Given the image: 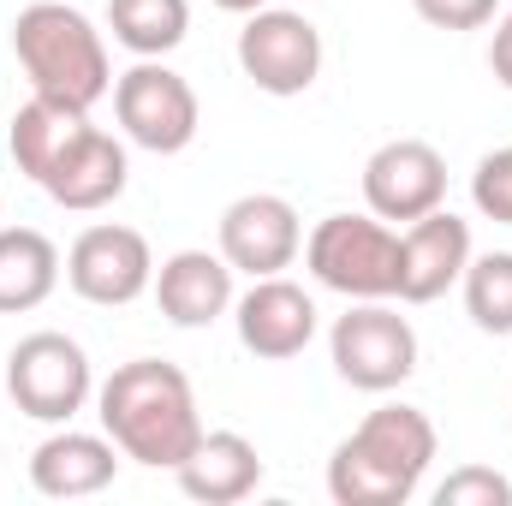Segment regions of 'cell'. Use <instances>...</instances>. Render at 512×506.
Wrapping results in <instances>:
<instances>
[{
    "label": "cell",
    "instance_id": "6da1fadb",
    "mask_svg": "<svg viewBox=\"0 0 512 506\" xmlns=\"http://www.w3.org/2000/svg\"><path fill=\"white\" fill-rule=\"evenodd\" d=\"M96 417L131 465H149V471H179L191 459V447L203 441L191 376L161 358L120 364L96 387Z\"/></svg>",
    "mask_w": 512,
    "mask_h": 506
},
{
    "label": "cell",
    "instance_id": "7a4b0ae2",
    "mask_svg": "<svg viewBox=\"0 0 512 506\" xmlns=\"http://www.w3.org/2000/svg\"><path fill=\"white\" fill-rule=\"evenodd\" d=\"M435 465V423L417 405L370 411L328 459V495L340 506H405Z\"/></svg>",
    "mask_w": 512,
    "mask_h": 506
},
{
    "label": "cell",
    "instance_id": "3957f363",
    "mask_svg": "<svg viewBox=\"0 0 512 506\" xmlns=\"http://www.w3.org/2000/svg\"><path fill=\"white\" fill-rule=\"evenodd\" d=\"M12 54L30 78L36 96L60 102V108H78L90 114L108 90H114V66H108V42L102 30L78 12V6H60V0H36L18 12L12 24Z\"/></svg>",
    "mask_w": 512,
    "mask_h": 506
},
{
    "label": "cell",
    "instance_id": "277c9868",
    "mask_svg": "<svg viewBox=\"0 0 512 506\" xmlns=\"http://www.w3.org/2000/svg\"><path fill=\"white\" fill-rule=\"evenodd\" d=\"M310 274L340 298H399V233L382 215H328L304 239Z\"/></svg>",
    "mask_w": 512,
    "mask_h": 506
},
{
    "label": "cell",
    "instance_id": "5b68a950",
    "mask_svg": "<svg viewBox=\"0 0 512 506\" xmlns=\"http://www.w3.org/2000/svg\"><path fill=\"white\" fill-rule=\"evenodd\" d=\"M6 393L24 417L36 423H72L84 411V399L96 393V376H90V358L72 334H24L6 358Z\"/></svg>",
    "mask_w": 512,
    "mask_h": 506
},
{
    "label": "cell",
    "instance_id": "8992f818",
    "mask_svg": "<svg viewBox=\"0 0 512 506\" xmlns=\"http://www.w3.org/2000/svg\"><path fill=\"white\" fill-rule=\"evenodd\" d=\"M328 352H334L340 381L358 387V393H393L399 381H411V370H417V334H411V322L387 298H358L334 322Z\"/></svg>",
    "mask_w": 512,
    "mask_h": 506
},
{
    "label": "cell",
    "instance_id": "52a82bcc",
    "mask_svg": "<svg viewBox=\"0 0 512 506\" xmlns=\"http://www.w3.org/2000/svg\"><path fill=\"white\" fill-rule=\"evenodd\" d=\"M114 114L137 149L149 155H179L191 149V137L203 126V108H197V90L161 66V60H137L131 72L114 78Z\"/></svg>",
    "mask_w": 512,
    "mask_h": 506
},
{
    "label": "cell",
    "instance_id": "ba28073f",
    "mask_svg": "<svg viewBox=\"0 0 512 506\" xmlns=\"http://www.w3.org/2000/svg\"><path fill=\"white\" fill-rule=\"evenodd\" d=\"M239 66L262 96H304L322 78V30L304 12L262 6L239 30Z\"/></svg>",
    "mask_w": 512,
    "mask_h": 506
},
{
    "label": "cell",
    "instance_id": "9c48e42d",
    "mask_svg": "<svg viewBox=\"0 0 512 506\" xmlns=\"http://www.w3.org/2000/svg\"><path fill=\"white\" fill-rule=\"evenodd\" d=\"M66 280L84 304H102V310H120V304H137L149 286H155V256H149V239L137 227H84L78 245L66 251Z\"/></svg>",
    "mask_w": 512,
    "mask_h": 506
},
{
    "label": "cell",
    "instance_id": "30bf717a",
    "mask_svg": "<svg viewBox=\"0 0 512 506\" xmlns=\"http://www.w3.org/2000/svg\"><path fill=\"white\" fill-rule=\"evenodd\" d=\"M364 203L382 221H423L447 203V161L423 137H393L364 161Z\"/></svg>",
    "mask_w": 512,
    "mask_h": 506
},
{
    "label": "cell",
    "instance_id": "8fae6325",
    "mask_svg": "<svg viewBox=\"0 0 512 506\" xmlns=\"http://www.w3.org/2000/svg\"><path fill=\"white\" fill-rule=\"evenodd\" d=\"M304 251V227H298V209L274 191H251L239 203H227L221 215V256L233 262V274H286Z\"/></svg>",
    "mask_w": 512,
    "mask_h": 506
},
{
    "label": "cell",
    "instance_id": "7c38bea8",
    "mask_svg": "<svg viewBox=\"0 0 512 506\" xmlns=\"http://www.w3.org/2000/svg\"><path fill=\"white\" fill-rule=\"evenodd\" d=\"M471 268V221L453 209H429L399 233V298L405 304H435L447 286H459Z\"/></svg>",
    "mask_w": 512,
    "mask_h": 506
},
{
    "label": "cell",
    "instance_id": "4fadbf2b",
    "mask_svg": "<svg viewBox=\"0 0 512 506\" xmlns=\"http://www.w3.org/2000/svg\"><path fill=\"white\" fill-rule=\"evenodd\" d=\"M233 322H239L245 352L280 364L316 340V298L304 286H292L286 274H268V280H251L245 298H233Z\"/></svg>",
    "mask_w": 512,
    "mask_h": 506
},
{
    "label": "cell",
    "instance_id": "5bb4252c",
    "mask_svg": "<svg viewBox=\"0 0 512 506\" xmlns=\"http://www.w3.org/2000/svg\"><path fill=\"white\" fill-rule=\"evenodd\" d=\"M126 179H131L126 143L108 137L102 126H84L66 143V155L42 173V191H48L60 209H72V215H96V209H108V203L126 191Z\"/></svg>",
    "mask_w": 512,
    "mask_h": 506
},
{
    "label": "cell",
    "instance_id": "9a60e30c",
    "mask_svg": "<svg viewBox=\"0 0 512 506\" xmlns=\"http://www.w3.org/2000/svg\"><path fill=\"white\" fill-rule=\"evenodd\" d=\"M155 304L173 328H209L233 310V262L215 251H173L155 268Z\"/></svg>",
    "mask_w": 512,
    "mask_h": 506
},
{
    "label": "cell",
    "instance_id": "2e32d148",
    "mask_svg": "<svg viewBox=\"0 0 512 506\" xmlns=\"http://www.w3.org/2000/svg\"><path fill=\"white\" fill-rule=\"evenodd\" d=\"M120 447L108 435H84V429H60L48 435L36 453H30V483L36 495L48 501H84V495H102L120 471Z\"/></svg>",
    "mask_w": 512,
    "mask_h": 506
},
{
    "label": "cell",
    "instance_id": "e0dca14e",
    "mask_svg": "<svg viewBox=\"0 0 512 506\" xmlns=\"http://www.w3.org/2000/svg\"><path fill=\"white\" fill-rule=\"evenodd\" d=\"M173 477H179V489H185L191 501L233 506V501H245V495H256V483H262V453H256L239 429H203V441L191 447V459H185Z\"/></svg>",
    "mask_w": 512,
    "mask_h": 506
},
{
    "label": "cell",
    "instance_id": "ac0fdd59",
    "mask_svg": "<svg viewBox=\"0 0 512 506\" xmlns=\"http://www.w3.org/2000/svg\"><path fill=\"white\" fill-rule=\"evenodd\" d=\"M60 286V251L36 227H0V316H24L48 304Z\"/></svg>",
    "mask_w": 512,
    "mask_h": 506
},
{
    "label": "cell",
    "instance_id": "d6986e66",
    "mask_svg": "<svg viewBox=\"0 0 512 506\" xmlns=\"http://www.w3.org/2000/svg\"><path fill=\"white\" fill-rule=\"evenodd\" d=\"M84 126H90V114L60 108V102H48V96H30V102L12 114V161H18V173L42 185V173L66 155V143Z\"/></svg>",
    "mask_w": 512,
    "mask_h": 506
},
{
    "label": "cell",
    "instance_id": "ffe728a7",
    "mask_svg": "<svg viewBox=\"0 0 512 506\" xmlns=\"http://www.w3.org/2000/svg\"><path fill=\"white\" fill-rule=\"evenodd\" d=\"M108 30L137 60H161L185 42L191 6L185 0H108Z\"/></svg>",
    "mask_w": 512,
    "mask_h": 506
},
{
    "label": "cell",
    "instance_id": "44dd1931",
    "mask_svg": "<svg viewBox=\"0 0 512 506\" xmlns=\"http://www.w3.org/2000/svg\"><path fill=\"white\" fill-rule=\"evenodd\" d=\"M465 310L483 334H512V251L471 256L465 268Z\"/></svg>",
    "mask_w": 512,
    "mask_h": 506
},
{
    "label": "cell",
    "instance_id": "7402d4cb",
    "mask_svg": "<svg viewBox=\"0 0 512 506\" xmlns=\"http://www.w3.org/2000/svg\"><path fill=\"white\" fill-rule=\"evenodd\" d=\"M471 203H477L483 221L512 227V143L507 149H489V155L477 161V173H471Z\"/></svg>",
    "mask_w": 512,
    "mask_h": 506
},
{
    "label": "cell",
    "instance_id": "603a6c76",
    "mask_svg": "<svg viewBox=\"0 0 512 506\" xmlns=\"http://www.w3.org/2000/svg\"><path fill=\"white\" fill-rule=\"evenodd\" d=\"M435 506H512V483L489 465H459L435 489Z\"/></svg>",
    "mask_w": 512,
    "mask_h": 506
},
{
    "label": "cell",
    "instance_id": "cb8c5ba5",
    "mask_svg": "<svg viewBox=\"0 0 512 506\" xmlns=\"http://www.w3.org/2000/svg\"><path fill=\"white\" fill-rule=\"evenodd\" d=\"M411 6L435 30H483L495 18V0H411Z\"/></svg>",
    "mask_w": 512,
    "mask_h": 506
},
{
    "label": "cell",
    "instance_id": "d4e9b609",
    "mask_svg": "<svg viewBox=\"0 0 512 506\" xmlns=\"http://www.w3.org/2000/svg\"><path fill=\"white\" fill-rule=\"evenodd\" d=\"M489 72L512 90V12L495 24V42H489Z\"/></svg>",
    "mask_w": 512,
    "mask_h": 506
},
{
    "label": "cell",
    "instance_id": "484cf974",
    "mask_svg": "<svg viewBox=\"0 0 512 506\" xmlns=\"http://www.w3.org/2000/svg\"><path fill=\"white\" fill-rule=\"evenodd\" d=\"M215 6H221V12H245V18H251V12L268 6V0H215Z\"/></svg>",
    "mask_w": 512,
    "mask_h": 506
}]
</instances>
